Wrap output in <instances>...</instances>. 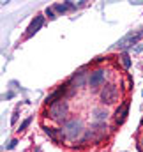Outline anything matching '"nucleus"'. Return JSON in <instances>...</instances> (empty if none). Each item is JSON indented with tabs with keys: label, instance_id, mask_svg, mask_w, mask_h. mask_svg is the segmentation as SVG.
Returning <instances> with one entry per match:
<instances>
[{
	"label": "nucleus",
	"instance_id": "f257e3e1",
	"mask_svg": "<svg viewBox=\"0 0 143 152\" xmlns=\"http://www.w3.org/2000/svg\"><path fill=\"white\" fill-rule=\"evenodd\" d=\"M62 129H64L66 140H69V142H76V140L83 138V133L87 131L85 126H83V122H81V118H67L64 122Z\"/></svg>",
	"mask_w": 143,
	"mask_h": 152
},
{
	"label": "nucleus",
	"instance_id": "f03ea898",
	"mask_svg": "<svg viewBox=\"0 0 143 152\" xmlns=\"http://www.w3.org/2000/svg\"><path fill=\"white\" fill-rule=\"evenodd\" d=\"M48 115H50V118H53L57 122H66L67 120V115H69V104H67V101L60 99V101L50 104Z\"/></svg>",
	"mask_w": 143,
	"mask_h": 152
},
{
	"label": "nucleus",
	"instance_id": "7ed1b4c3",
	"mask_svg": "<svg viewBox=\"0 0 143 152\" xmlns=\"http://www.w3.org/2000/svg\"><path fill=\"white\" fill-rule=\"evenodd\" d=\"M99 99H101L103 104H113V103H117V99H118V88H117V85L106 83L101 88V92H99Z\"/></svg>",
	"mask_w": 143,
	"mask_h": 152
},
{
	"label": "nucleus",
	"instance_id": "20e7f679",
	"mask_svg": "<svg viewBox=\"0 0 143 152\" xmlns=\"http://www.w3.org/2000/svg\"><path fill=\"white\" fill-rule=\"evenodd\" d=\"M143 37V28L142 30H136V32H129L127 36H124V37L120 39V41H117L115 42V46H113V50L115 48H120V50H127L129 46H133V44H136L140 39Z\"/></svg>",
	"mask_w": 143,
	"mask_h": 152
},
{
	"label": "nucleus",
	"instance_id": "39448f33",
	"mask_svg": "<svg viewBox=\"0 0 143 152\" xmlns=\"http://www.w3.org/2000/svg\"><path fill=\"white\" fill-rule=\"evenodd\" d=\"M104 71L103 69H96V71H92L90 75H88V87L90 88H97V87H101V85H104Z\"/></svg>",
	"mask_w": 143,
	"mask_h": 152
},
{
	"label": "nucleus",
	"instance_id": "423d86ee",
	"mask_svg": "<svg viewBox=\"0 0 143 152\" xmlns=\"http://www.w3.org/2000/svg\"><path fill=\"white\" fill-rule=\"evenodd\" d=\"M108 110L106 108H96L92 110V124H106L108 120Z\"/></svg>",
	"mask_w": 143,
	"mask_h": 152
},
{
	"label": "nucleus",
	"instance_id": "0eeeda50",
	"mask_svg": "<svg viewBox=\"0 0 143 152\" xmlns=\"http://www.w3.org/2000/svg\"><path fill=\"white\" fill-rule=\"evenodd\" d=\"M42 23H44V16H36V18L30 21L28 28H27V37H32L36 32H39V28L42 27Z\"/></svg>",
	"mask_w": 143,
	"mask_h": 152
},
{
	"label": "nucleus",
	"instance_id": "6e6552de",
	"mask_svg": "<svg viewBox=\"0 0 143 152\" xmlns=\"http://www.w3.org/2000/svg\"><path fill=\"white\" fill-rule=\"evenodd\" d=\"M129 113V101L125 99L118 108H117V112H115V118H117V124H122L124 120H125V117Z\"/></svg>",
	"mask_w": 143,
	"mask_h": 152
},
{
	"label": "nucleus",
	"instance_id": "1a4fd4ad",
	"mask_svg": "<svg viewBox=\"0 0 143 152\" xmlns=\"http://www.w3.org/2000/svg\"><path fill=\"white\" fill-rule=\"evenodd\" d=\"M66 96V85H62L60 88H57L55 92H51L48 97H46V104H53V103H57V101H60L62 97Z\"/></svg>",
	"mask_w": 143,
	"mask_h": 152
},
{
	"label": "nucleus",
	"instance_id": "9d476101",
	"mask_svg": "<svg viewBox=\"0 0 143 152\" xmlns=\"http://www.w3.org/2000/svg\"><path fill=\"white\" fill-rule=\"evenodd\" d=\"M46 134L53 140V142H62V140H66V134H64V129L60 127V129H51V127H48L46 129Z\"/></svg>",
	"mask_w": 143,
	"mask_h": 152
},
{
	"label": "nucleus",
	"instance_id": "9b49d317",
	"mask_svg": "<svg viewBox=\"0 0 143 152\" xmlns=\"http://www.w3.org/2000/svg\"><path fill=\"white\" fill-rule=\"evenodd\" d=\"M71 83H72V85H76V87H83L85 83L88 85V76H85V73H83V71H78L76 75L72 76Z\"/></svg>",
	"mask_w": 143,
	"mask_h": 152
},
{
	"label": "nucleus",
	"instance_id": "f8f14e48",
	"mask_svg": "<svg viewBox=\"0 0 143 152\" xmlns=\"http://www.w3.org/2000/svg\"><path fill=\"white\" fill-rule=\"evenodd\" d=\"M69 9H74V4L66 2V4H57V5H53V11H57L58 14H64V12L69 11Z\"/></svg>",
	"mask_w": 143,
	"mask_h": 152
},
{
	"label": "nucleus",
	"instance_id": "ddd939ff",
	"mask_svg": "<svg viewBox=\"0 0 143 152\" xmlns=\"http://www.w3.org/2000/svg\"><path fill=\"white\" fill-rule=\"evenodd\" d=\"M120 58H122V66H124L125 69H129V67H131V58H129V53H127V51H124Z\"/></svg>",
	"mask_w": 143,
	"mask_h": 152
},
{
	"label": "nucleus",
	"instance_id": "4468645a",
	"mask_svg": "<svg viewBox=\"0 0 143 152\" xmlns=\"http://www.w3.org/2000/svg\"><path fill=\"white\" fill-rule=\"evenodd\" d=\"M30 122H32V118H30V117H28V118H25V120L20 124V129H18V131H25V129L28 127V124H30Z\"/></svg>",
	"mask_w": 143,
	"mask_h": 152
},
{
	"label": "nucleus",
	"instance_id": "2eb2a0df",
	"mask_svg": "<svg viewBox=\"0 0 143 152\" xmlns=\"http://www.w3.org/2000/svg\"><path fill=\"white\" fill-rule=\"evenodd\" d=\"M46 14H48V16H50V18L53 20V18H55V12H53V7H50V9H46Z\"/></svg>",
	"mask_w": 143,
	"mask_h": 152
},
{
	"label": "nucleus",
	"instance_id": "dca6fc26",
	"mask_svg": "<svg viewBox=\"0 0 143 152\" xmlns=\"http://www.w3.org/2000/svg\"><path fill=\"white\" fill-rule=\"evenodd\" d=\"M16 143H18V140H12V142L7 145V149H14V147H16Z\"/></svg>",
	"mask_w": 143,
	"mask_h": 152
},
{
	"label": "nucleus",
	"instance_id": "f3484780",
	"mask_svg": "<svg viewBox=\"0 0 143 152\" xmlns=\"http://www.w3.org/2000/svg\"><path fill=\"white\" fill-rule=\"evenodd\" d=\"M16 118H18V110H16V112H14V115H12V120H11V122H12V124H14V122H16Z\"/></svg>",
	"mask_w": 143,
	"mask_h": 152
},
{
	"label": "nucleus",
	"instance_id": "a211bd4d",
	"mask_svg": "<svg viewBox=\"0 0 143 152\" xmlns=\"http://www.w3.org/2000/svg\"><path fill=\"white\" fill-rule=\"evenodd\" d=\"M140 147H142V151H143V140H142V142H140Z\"/></svg>",
	"mask_w": 143,
	"mask_h": 152
},
{
	"label": "nucleus",
	"instance_id": "6ab92c4d",
	"mask_svg": "<svg viewBox=\"0 0 143 152\" xmlns=\"http://www.w3.org/2000/svg\"><path fill=\"white\" fill-rule=\"evenodd\" d=\"M36 152H41V149H37V151H36Z\"/></svg>",
	"mask_w": 143,
	"mask_h": 152
}]
</instances>
